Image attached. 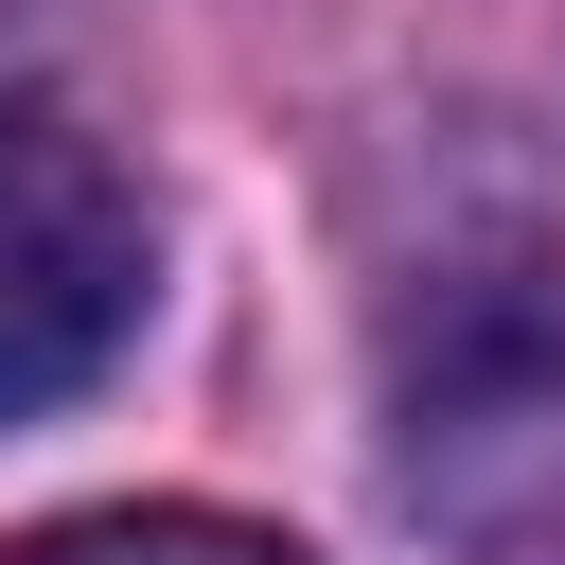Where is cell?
Instances as JSON below:
<instances>
[{
	"label": "cell",
	"instance_id": "6da1fadb",
	"mask_svg": "<svg viewBox=\"0 0 565 565\" xmlns=\"http://www.w3.org/2000/svg\"><path fill=\"white\" fill-rule=\"evenodd\" d=\"M124 335H141V194L71 106L0 88V406L88 388Z\"/></svg>",
	"mask_w": 565,
	"mask_h": 565
},
{
	"label": "cell",
	"instance_id": "7a4b0ae2",
	"mask_svg": "<svg viewBox=\"0 0 565 565\" xmlns=\"http://www.w3.org/2000/svg\"><path fill=\"white\" fill-rule=\"evenodd\" d=\"M0 565H300V547L247 530V512H71V530H35Z\"/></svg>",
	"mask_w": 565,
	"mask_h": 565
}]
</instances>
